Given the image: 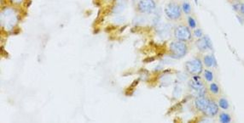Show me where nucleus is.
<instances>
[{"mask_svg":"<svg viewBox=\"0 0 244 123\" xmlns=\"http://www.w3.org/2000/svg\"><path fill=\"white\" fill-rule=\"evenodd\" d=\"M205 77L207 81H212V79H213V75H212V72H210L209 70L205 71Z\"/></svg>","mask_w":244,"mask_h":123,"instance_id":"obj_14","label":"nucleus"},{"mask_svg":"<svg viewBox=\"0 0 244 123\" xmlns=\"http://www.w3.org/2000/svg\"><path fill=\"white\" fill-rule=\"evenodd\" d=\"M183 10L186 13H189L191 11V6L190 5V4L187 3V2H185L183 4Z\"/></svg>","mask_w":244,"mask_h":123,"instance_id":"obj_13","label":"nucleus"},{"mask_svg":"<svg viewBox=\"0 0 244 123\" xmlns=\"http://www.w3.org/2000/svg\"><path fill=\"white\" fill-rule=\"evenodd\" d=\"M209 101L203 96H200L195 99V106L199 111H202L206 108Z\"/></svg>","mask_w":244,"mask_h":123,"instance_id":"obj_9","label":"nucleus"},{"mask_svg":"<svg viewBox=\"0 0 244 123\" xmlns=\"http://www.w3.org/2000/svg\"><path fill=\"white\" fill-rule=\"evenodd\" d=\"M170 51L172 57L180 59L186 54L187 46L186 44L181 41L173 42L170 45Z\"/></svg>","mask_w":244,"mask_h":123,"instance_id":"obj_1","label":"nucleus"},{"mask_svg":"<svg viewBox=\"0 0 244 123\" xmlns=\"http://www.w3.org/2000/svg\"><path fill=\"white\" fill-rule=\"evenodd\" d=\"M12 1L14 2H17V3H19V2H21L22 0H12Z\"/></svg>","mask_w":244,"mask_h":123,"instance_id":"obj_18","label":"nucleus"},{"mask_svg":"<svg viewBox=\"0 0 244 123\" xmlns=\"http://www.w3.org/2000/svg\"><path fill=\"white\" fill-rule=\"evenodd\" d=\"M174 35L176 39L181 42L188 41L191 39L190 30H189L188 28L183 26H178L176 28Z\"/></svg>","mask_w":244,"mask_h":123,"instance_id":"obj_4","label":"nucleus"},{"mask_svg":"<svg viewBox=\"0 0 244 123\" xmlns=\"http://www.w3.org/2000/svg\"><path fill=\"white\" fill-rule=\"evenodd\" d=\"M194 33H195V36L198 37H202V31L200 29H197V30H195V32H194Z\"/></svg>","mask_w":244,"mask_h":123,"instance_id":"obj_17","label":"nucleus"},{"mask_svg":"<svg viewBox=\"0 0 244 123\" xmlns=\"http://www.w3.org/2000/svg\"><path fill=\"white\" fill-rule=\"evenodd\" d=\"M156 8V4L153 0H142L138 4V10L141 13H150Z\"/></svg>","mask_w":244,"mask_h":123,"instance_id":"obj_5","label":"nucleus"},{"mask_svg":"<svg viewBox=\"0 0 244 123\" xmlns=\"http://www.w3.org/2000/svg\"><path fill=\"white\" fill-rule=\"evenodd\" d=\"M165 13L168 19L176 20L181 15V9L178 4L175 2H170L165 7Z\"/></svg>","mask_w":244,"mask_h":123,"instance_id":"obj_2","label":"nucleus"},{"mask_svg":"<svg viewBox=\"0 0 244 123\" xmlns=\"http://www.w3.org/2000/svg\"><path fill=\"white\" fill-rule=\"evenodd\" d=\"M219 104H220V106L222 109H227L229 108V103H228L227 101L224 99V98H221V99H220Z\"/></svg>","mask_w":244,"mask_h":123,"instance_id":"obj_12","label":"nucleus"},{"mask_svg":"<svg viewBox=\"0 0 244 123\" xmlns=\"http://www.w3.org/2000/svg\"><path fill=\"white\" fill-rule=\"evenodd\" d=\"M188 23H189V26L191 28H195L196 27V23L195 20H194L192 17L188 18Z\"/></svg>","mask_w":244,"mask_h":123,"instance_id":"obj_15","label":"nucleus"},{"mask_svg":"<svg viewBox=\"0 0 244 123\" xmlns=\"http://www.w3.org/2000/svg\"><path fill=\"white\" fill-rule=\"evenodd\" d=\"M210 89H211V91H212V92L215 93V94L218 93V91H219L218 86L216 85V84H214V83L211 84V86H210Z\"/></svg>","mask_w":244,"mask_h":123,"instance_id":"obj_16","label":"nucleus"},{"mask_svg":"<svg viewBox=\"0 0 244 123\" xmlns=\"http://www.w3.org/2000/svg\"><path fill=\"white\" fill-rule=\"evenodd\" d=\"M219 110V107L217 105H216L215 103L213 101H209L208 104L204 111H203V113H204L205 115L209 116V117H213L215 115H216L218 113Z\"/></svg>","mask_w":244,"mask_h":123,"instance_id":"obj_6","label":"nucleus"},{"mask_svg":"<svg viewBox=\"0 0 244 123\" xmlns=\"http://www.w3.org/2000/svg\"><path fill=\"white\" fill-rule=\"evenodd\" d=\"M190 86L193 89H195V90L200 91V92H202V91H203V89H204L202 82L200 81V78L198 77V76L193 77V79L190 81Z\"/></svg>","mask_w":244,"mask_h":123,"instance_id":"obj_8","label":"nucleus"},{"mask_svg":"<svg viewBox=\"0 0 244 123\" xmlns=\"http://www.w3.org/2000/svg\"><path fill=\"white\" fill-rule=\"evenodd\" d=\"M196 45L200 51H205L208 49H212L211 41L207 36L199 39L196 42Z\"/></svg>","mask_w":244,"mask_h":123,"instance_id":"obj_7","label":"nucleus"},{"mask_svg":"<svg viewBox=\"0 0 244 123\" xmlns=\"http://www.w3.org/2000/svg\"><path fill=\"white\" fill-rule=\"evenodd\" d=\"M220 121L223 123H228L231 121V117L226 113H222L220 115Z\"/></svg>","mask_w":244,"mask_h":123,"instance_id":"obj_11","label":"nucleus"},{"mask_svg":"<svg viewBox=\"0 0 244 123\" xmlns=\"http://www.w3.org/2000/svg\"><path fill=\"white\" fill-rule=\"evenodd\" d=\"M186 68L187 72L192 75H199L202 70V63L198 59L191 60L186 63Z\"/></svg>","mask_w":244,"mask_h":123,"instance_id":"obj_3","label":"nucleus"},{"mask_svg":"<svg viewBox=\"0 0 244 123\" xmlns=\"http://www.w3.org/2000/svg\"><path fill=\"white\" fill-rule=\"evenodd\" d=\"M204 62L207 67H211L212 66H215L216 65L215 59L212 56H206L204 59Z\"/></svg>","mask_w":244,"mask_h":123,"instance_id":"obj_10","label":"nucleus"}]
</instances>
